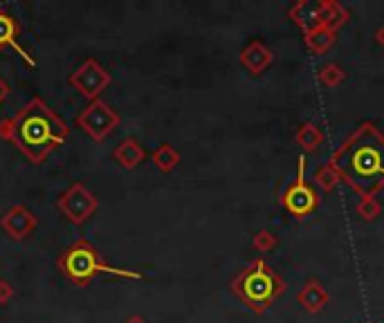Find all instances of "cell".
Wrapping results in <instances>:
<instances>
[{"label":"cell","instance_id":"21","mask_svg":"<svg viewBox=\"0 0 384 323\" xmlns=\"http://www.w3.org/2000/svg\"><path fill=\"white\" fill-rule=\"evenodd\" d=\"M277 245H279V238L272 232H267V229H261V232H256L254 238H252V247L256 251H261V253H267V251L277 249Z\"/></svg>","mask_w":384,"mask_h":323},{"label":"cell","instance_id":"4","mask_svg":"<svg viewBox=\"0 0 384 323\" xmlns=\"http://www.w3.org/2000/svg\"><path fill=\"white\" fill-rule=\"evenodd\" d=\"M56 268H59V272L77 287H86L90 281H95L99 274L119 276V279H133V281L142 279L140 272L121 270V268H112V265H108L99 256L97 247L88 238H77L59 256Z\"/></svg>","mask_w":384,"mask_h":323},{"label":"cell","instance_id":"6","mask_svg":"<svg viewBox=\"0 0 384 323\" xmlns=\"http://www.w3.org/2000/svg\"><path fill=\"white\" fill-rule=\"evenodd\" d=\"M281 204L286 206V211L295 218H306L312 211H317L319 206V193L315 191L308 180H306V155H299L297 159V178L295 182L286 189L281 195Z\"/></svg>","mask_w":384,"mask_h":323},{"label":"cell","instance_id":"23","mask_svg":"<svg viewBox=\"0 0 384 323\" xmlns=\"http://www.w3.org/2000/svg\"><path fill=\"white\" fill-rule=\"evenodd\" d=\"M7 97H9V86H7V81L0 77V108H3V103H5Z\"/></svg>","mask_w":384,"mask_h":323},{"label":"cell","instance_id":"15","mask_svg":"<svg viewBox=\"0 0 384 323\" xmlns=\"http://www.w3.org/2000/svg\"><path fill=\"white\" fill-rule=\"evenodd\" d=\"M295 142L306 153H312V151H317V148L324 144V133H322V128H319L317 124L306 121V124H301L299 131L295 133Z\"/></svg>","mask_w":384,"mask_h":323},{"label":"cell","instance_id":"11","mask_svg":"<svg viewBox=\"0 0 384 323\" xmlns=\"http://www.w3.org/2000/svg\"><path fill=\"white\" fill-rule=\"evenodd\" d=\"M18 34H20V27H18L16 18L11 14H7L5 9H0V50H5V48L16 50V54L20 56L22 61H25L27 65H32V67H37V59L29 56L27 50L18 43Z\"/></svg>","mask_w":384,"mask_h":323},{"label":"cell","instance_id":"12","mask_svg":"<svg viewBox=\"0 0 384 323\" xmlns=\"http://www.w3.org/2000/svg\"><path fill=\"white\" fill-rule=\"evenodd\" d=\"M272 61H274V54L263 41L247 43V48L241 52V65L250 74H261L265 67L272 65Z\"/></svg>","mask_w":384,"mask_h":323},{"label":"cell","instance_id":"17","mask_svg":"<svg viewBox=\"0 0 384 323\" xmlns=\"http://www.w3.org/2000/svg\"><path fill=\"white\" fill-rule=\"evenodd\" d=\"M151 159H153V164L160 169L162 173H171L180 164V153L176 151L171 144H160L151 153Z\"/></svg>","mask_w":384,"mask_h":323},{"label":"cell","instance_id":"9","mask_svg":"<svg viewBox=\"0 0 384 323\" xmlns=\"http://www.w3.org/2000/svg\"><path fill=\"white\" fill-rule=\"evenodd\" d=\"M70 86L88 101H97L99 95L110 86V74L97 59H86L77 70L70 74Z\"/></svg>","mask_w":384,"mask_h":323},{"label":"cell","instance_id":"25","mask_svg":"<svg viewBox=\"0 0 384 323\" xmlns=\"http://www.w3.org/2000/svg\"><path fill=\"white\" fill-rule=\"evenodd\" d=\"M126 323H149L144 317H140V315H133V317H128L126 319Z\"/></svg>","mask_w":384,"mask_h":323},{"label":"cell","instance_id":"24","mask_svg":"<svg viewBox=\"0 0 384 323\" xmlns=\"http://www.w3.org/2000/svg\"><path fill=\"white\" fill-rule=\"evenodd\" d=\"M376 43L380 45V48H384V25L378 27V32H376Z\"/></svg>","mask_w":384,"mask_h":323},{"label":"cell","instance_id":"5","mask_svg":"<svg viewBox=\"0 0 384 323\" xmlns=\"http://www.w3.org/2000/svg\"><path fill=\"white\" fill-rule=\"evenodd\" d=\"M290 18L301 27L303 37L317 29H333L337 32L344 27L351 14L335 0H303L290 9Z\"/></svg>","mask_w":384,"mask_h":323},{"label":"cell","instance_id":"22","mask_svg":"<svg viewBox=\"0 0 384 323\" xmlns=\"http://www.w3.org/2000/svg\"><path fill=\"white\" fill-rule=\"evenodd\" d=\"M14 298V285L7 279H0V305H7Z\"/></svg>","mask_w":384,"mask_h":323},{"label":"cell","instance_id":"14","mask_svg":"<svg viewBox=\"0 0 384 323\" xmlns=\"http://www.w3.org/2000/svg\"><path fill=\"white\" fill-rule=\"evenodd\" d=\"M112 157H115V162H117L121 169L133 171V169H138L142 162H144L146 151H144V146L140 144L138 137H126V140H121L115 146V151H112Z\"/></svg>","mask_w":384,"mask_h":323},{"label":"cell","instance_id":"10","mask_svg":"<svg viewBox=\"0 0 384 323\" xmlns=\"http://www.w3.org/2000/svg\"><path fill=\"white\" fill-rule=\"evenodd\" d=\"M39 220L25 204H16L11 209L5 211V216L0 218V227L5 229V234L14 240H25L34 229H37Z\"/></svg>","mask_w":384,"mask_h":323},{"label":"cell","instance_id":"7","mask_svg":"<svg viewBox=\"0 0 384 323\" xmlns=\"http://www.w3.org/2000/svg\"><path fill=\"white\" fill-rule=\"evenodd\" d=\"M77 126L81 128L90 140L104 142L106 137L119 126V114L112 110L106 101H90L88 108L77 114Z\"/></svg>","mask_w":384,"mask_h":323},{"label":"cell","instance_id":"19","mask_svg":"<svg viewBox=\"0 0 384 323\" xmlns=\"http://www.w3.org/2000/svg\"><path fill=\"white\" fill-rule=\"evenodd\" d=\"M317 79H319V84L326 86V88H337V86L344 84L346 70H344L340 63H326V65L319 67Z\"/></svg>","mask_w":384,"mask_h":323},{"label":"cell","instance_id":"2","mask_svg":"<svg viewBox=\"0 0 384 323\" xmlns=\"http://www.w3.org/2000/svg\"><path fill=\"white\" fill-rule=\"evenodd\" d=\"M70 135L67 126L41 97H34L14 117L0 121V140L14 144L34 164L56 151Z\"/></svg>","mask_w":384,"mask_h":323},{"label":"cell","instance_id":"13","mask_svg":"<svg viewBox=\"0 0 384 323\" xmlns=\"http://www.w3.org/2000/svg\"><path fill=\"white\" fill-rule=\"evenodd\" d=\"M297 303L306 310L308 315H319L322 310L331 303V294L319 281H308L297 294Z\"/></svg>","mask_w":384,"mask_h":323},{"label":"cell","instance_id":"16","mask_svg":"<svg viewBox=\"0 0 384 323\" xmlns=\"http://www.w3.org/2000/svg\"><path fill=\"white\" fill-rule=\"evenodd\" d=\"M303 41H306V48L312 54H326L337 43V32H333V29H317V32L306 34Z\"/></svg>","mask_w":384,"mask_h":323},{"label":"cell","instance_id":"3","mask_svg":"<svg viewBox=\"0 0 384 323\" xmlns=\"http://www.w3.org/2000/svg\"><path fill=\"white\" fill-rule=\"evenodd\" d=\"M230 290L254 315H265L277 298L286 294V281L263 258H254L234 276Z\"/></svg>","mask_w":384,"mask_h":323},{"label":"cell","instance_id":"18","mask_svg":"<svg viewBox=\"0 0 384 323\" xmlns=\"http://www.w3.org/2000/svg\"><path fill=\"white\" fill-rule=\"evenodd\" d=\"M315 184L322 189V193H331V191H335V187L340 184L342 180H340V173L335 171V166L331 164V162H324V164L315 171Z\"/></svg>","mask_w":384,"mask_h":323},{"label":"cell","instance_id":"8","mask_svg":"<svg viewBox=\"0 0 384 323\" xmlns=\"http://www.w3.org/2000/svg\"><path fill=\"white\" fill-rule=\"evenodd\" d=\"M56 209L63 213L65 220H70L72 225H84L90 216H95L99 209L97 195L86 189L81 182H74L70 189H65L59 200H56Z\"/></svg>","mask_w":384,"mask_h":323},{"label":"cell","instance_id":"20","mask_svg":"<svg viewBox=\"0 0 384 323\" xmlns=\"http://www.w3.org/2000/svg\"><path fill=\"white\" fill-rule=\"evenodd\" d=\"M355 213L366 223H373L376 218L382 213V202L376 198V195H366V198H359L355 204Z\"/></svg>","mask_w":384,"mask_h":323},{"label":"cell","instance_id":"1","mask_svg":"<svg viewBox=\"0 0 384 323\" xmlns=\"http://www.w3.org/2000/svg\"><path fill=\"white\" fill-rule=\"evenodd\" d=\"M329 162L359 198L378 195L384 189V135L376 124H359Z\"/></svg>","mask_w":384,"mask_h":323}]
</instances>
